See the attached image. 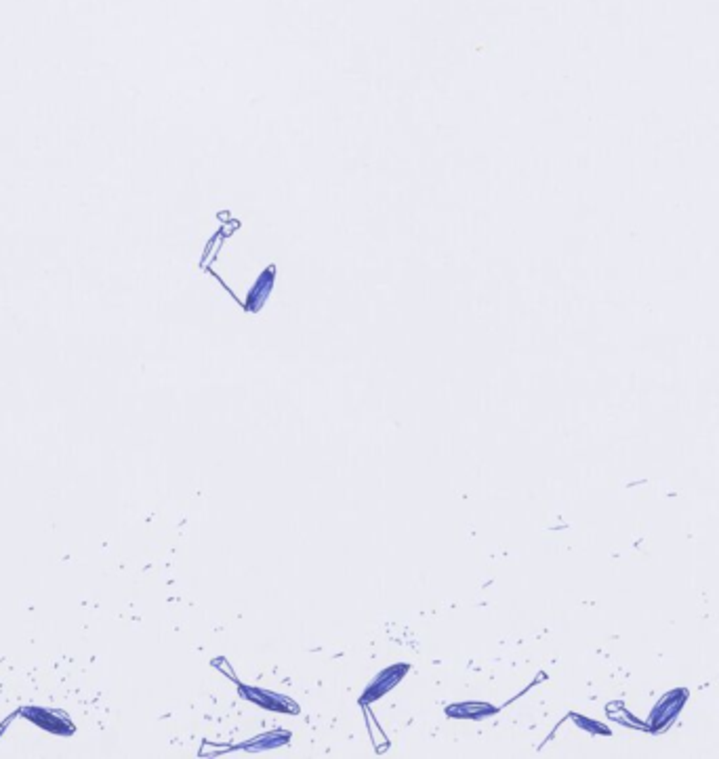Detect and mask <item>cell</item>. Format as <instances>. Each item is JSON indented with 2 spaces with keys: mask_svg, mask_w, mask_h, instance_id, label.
Segmentation results:
<instances>
[{
  "mask_svg": "<svg viewBox=\"0 0 719 759\" xmlns=\"http://www.w3.org/2000/svg\"><path fill=\"white\" fill-rule=\"evenodd\" d=\"M490 713H494V706L481 704V702H467V704L448 706V715L450 717H460V719H481V717H486Z\"/></svg>",
  "mask_w": 719,
  "mask_h": 759,
  "instance_id": "3957f363",
  "label": "cell"
},
{
  "mask_svg": "<svg viewBox=\"0 0 719 759\" xmlns=\"http://www.w3.org/2000/svg\"><path fill=\"white\" fill-rule=\"evenodd\" d=\"M242 690H244V694H246L250 700H254V702L263 704L265 709H280V711H286L284 706H280V698H278V696H273V694H267V692H261V690H254V688H242Z\"/></svg>",
  "mask_w": 719,
  "mask_h": 759,
  "instance_id": "277c9868",
  "label": "cell"
},
{
  "mask_svg": "<svg viewBox=\"0 0 719 759\" xmlns=\"http://www.w3.org/2000/svg\"><path fill=\"white\" fill-rule=\"evenodd\" d=\"M408 671V664H395V666H389L385 671H381L376 675V679L366 688L364 696H362V702H372L376 698H381L383 694H387L389 690H393V685L406 675Z\"/></svg>",
  "mask_w": 719,
  "mask_h": 759,
  "instance_id": "7a4b0ae2",
  "label": "cell"
},
{
  "mask_svg": "<svg viewBox=\"0 0 719 759\" xmlns=\"http://www.w3.org/2000/svg\"><path fill=\"white\" fill-rule=\"evenodd\" d=\"M21 715H23L29 723H34V725H38V727L55 734V736H71V734L76 732V725H74L67 717L57 715V713H53V711H46V709H42V706H23V709H21Z\"/></svg>",
  "mask_w": 719,
  "mask_h": 759,
  "instance_id": "6da1fadb",
  "label": "cell"
}]
</instances>
